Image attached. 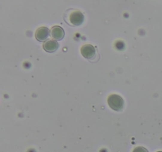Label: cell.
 Instances as JSON below:
<instances>
[{"instance_id": "cell-4", "label": "cell", "mask_w": 162, "mask_h": 152, "mask_svg": "<svg viewBox=\"0 0 162 152\" xmlns=\"http://www.w3.org/2000/svg\"><path fill=\"white\" fill-rule=\"evenodd\" d=\"M48 36H49V29L47 27H40L36 31V39L39 41H44L48 39Z\"/></svg>"}, {"instance_id": "cell-6", "label": "cell", "mask_w": 162, "mask_h": 152, "mask_svg": "<svg viewBox=\"0 0 162 152\" xmlns=\"http://www.w3.org/2000/svg\"><path fill=\"white\" fill-rule=\"evenodd\" d=\"M43 48L48 52H53L59 49V44L55 40H49L44 42L43 44Z\"/></svg>"}, {"instance_id": "cell-7", "label": "cell", "mask_w": 162, "mask_h": 152, "mask_svg": "<svg viewBox=\"0 0 162 152\" xmlns=\"http://www.w3.org/2000/svg\"><path fill=\"white\" fill-rule=\"evenodd\" d=\"M133 152H148V151L143 147H137L134 149Z\"/></svg>"}, {"instance_id": "cell-5", "label": "cell", "mask_w": 162, "mask_h": 152, "mask_svg": "<svg viewBox=\"0 0 162 152\" xmlns=\"http://www.w3.org/2000/svg\"><path fill=\"white\" fill-rule=\"evenodd\" d=\"M51 34L52 38H54L56 40H60L64 37V30L62 27L59 26V25H55L53 26L51 29Z\"/></svg>"}, {"instance_id": "cell-1", "label": "cell", "mask_w": 162, "mask_h": 152, "mask_svg": "<svg viewBox=\"0 0 162 152\" xmlns=\"http://www.w3.org/2000/svg\"><path fill=\"white\" fill-rule=\"evenodd\" d=\"M108 104L110 106V108L116 111H120L123 109L124 101L118 94H111L108 97Z\"/></svg>"}, {"instance_id": "cell-2", "label": "cell", "mask_w": 162, "mask_h": 152, "mask_svg": "<svg viewBox=\"0 0 162 152\" xmlns=\"http://www.w3.org/2000/svg\"><path fill=\"white\" fill-rule=\"evenodd\" d=\"M68 19L70 24L74 26H78L84 22V15L81 11L72 10L68 15Z\"/></svg>"}, {"instance_id": "cell-3", "label": "cell", "mask_w": 162, "mask_h": 152, "mask_svg": "<svg viewBox=\"0 0 162 152\" xmlns=\"http://www.w3.org/2000/svg\"><path fill=\"white\" fill-rule=\"evenodd\" d=\"M81 55L88 60H91L96 55V49L92 44H85L81 49Z\"/></svg>"}, {"instance_id": "cell-8", "label": "cell", "mask_w": 162, "mask_h": 152, "mask_svg": "<svg viewBox=\"0 0 162 152\" xmlns=\"http://www.w3.org/2000/svg\"><path fill=\"white\" fill-rule=\"evenodd\" d=\"M158 152H162V151H158Z\"/></svg>"}]
</instances>
